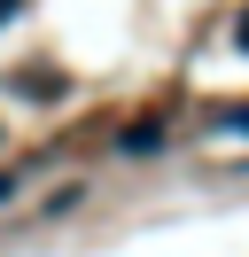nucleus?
Listing matches in <instances>:
<instances>
[{"mask_svg":"<svg viewBox=\"0 0 249 257\" xmlns=\"http://www.w3.org/2000/svg\"><path fill=\"white\" fill-rule=\"evenodd\" d=\"M8 16H16V0H0V24H8Z\"/></svg>","mask_w":249,"mask_h":257,"instance_id":"obj_3","label":"nucleus"},{"mask_svg":"<svg viewBox=\"0 0 249 257\" xmlns=\"http://www.w3.org/2000/svg\"><path fill=\"white\" fill-rule=\"evenodd\" d=\"M8 195H16V179H8V172H0V203H8Z\"/></svg>","mask_w":249,"mask_h":257,"instance_id":"obj_2","label":"nucleus"},{"mask_svg":"<svg viewBox=\"0 0 249 257\" xmlns=\"http://www.w3.org/2000/svg\"><path fill=\"white\" fill-rule=\"evenodd\" d=\"M233 47H241V55H249V8H241V24H233Z\"/></svg>","mask_w":249,"mask_h":257,"instance_id":"obj_1","label":"nucleus"}]
</instances>
